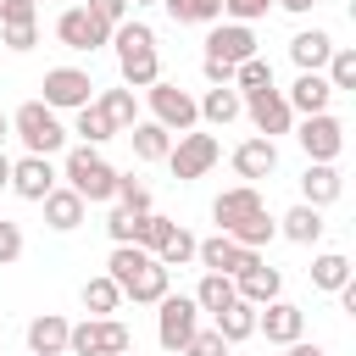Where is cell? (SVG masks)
<instances>
[{
  "label": "cell",
  "mask_w": 356,
  "mask_h": 356,
  "mask_svg": "<svg viewBox=\"0 0 356 356\" xmlns=\"http://www.w3.org/2000/svg\"><path fill=\"white\" fill-rule=\"evenodd\" d=\"M111 44H117V67H122V83L128 89H150L161 78V56H156V33L145 22H117L111 28Z\"/></svg>",
  "instance_id": "cell-1"
},
{
  "label": "cell",
  "mask_w": 356,
  "mask_h": 356,
  "mask_svg": "<svg viewBox=\"0 0 356 356\" xmlns=\"http://www.w3.org/2000/svg\"><path fill=\"white\" fill-rule=\"evenodd\" d=\"M11 128H17V139L28 145V156H50V150H61V145H67V128L56 122V111H50L44 100H28V106H17Z\"/></svg>",
  "instance_id": "cell-2"
},
{
  "label": "cell",
  "mask_w": 356,
  "mask_h": 356,
  "mask_svg": "<svg viewBox=\"0 0 356 356\" xmlns=\"http://www.w3.org/2000/svg\"><path fill=\"white\" fill-rule=\"evenodd\" d=\"M67 189H78L83 200H111V195H117V167L100 161V156L83 145V150L67 156Z\"/></svg>",
  "instance_id": "cell-3"
},
{
  "label": "cell",
  "mask_w": 356,
  "mask_h": 356,
  "mask_svg": "<svg viewBox=\"0 0 356 356\" xmlns=\"http://www.w3.org/2000/svg\"><path fill=\"white\" fill-rule=\"evenodd\" d=\"M67 350H72V356H122V350H128V328H122L117 317L78 323V328H67Z\"/></svg>",
  "instance_id": "cell-4"
},
{
  "label": "cell",
  "mask_w": 356,
  "mask_h": 356,
  "mask_svg": "<svg viewBox=\"0 0 356 356\" xmlns=\"http://www.w3.org/2000/svg\"><path fill=\"white\" fill-rule=\"evenodd\" d=\"M156 306H161V317H156V339H161V350H184L189 334L200 328V323H195V317H200L195 295H161Z\"/></svg>",
  "instance_id": "cell-5"
},
{
  "label": "cell",
  "mask_w": 356,
  "mask_h": 356,
  "mask_svg": "<svg viewBox=\"0 0 356 356\" xmlns=\"http://www.w3.org/2000/svg\"><path fill=\"white\" fill-rule=\"evenodd\" d=\"M39 89H44V106H50V111H78V106L95 100V78L78 72V67H50Z\"/></svg>",
  "instance_id": "cell-6"
},
{
  "label": "cell",
  "mask_w": 356,
  "mask_h": 356,
  "mask_svg": "<svg viewBox=\"0 0 356 356\" xmlns=\"http://www.w3.org/2000/svg\"><path fill=\"white\" fill-rule=\"evenodd\" d=\"M217 156H222V150H217V139H211V134H184V139L167 150V161H172V178H178V184L206 178Z\"/></svg>",
  "instance_id": "cell-7"
},
{
  "label": "cell",
  "mask_w": 356,
  "mask_h": 356,
  "mask_svg": "<svg viewBox=\"0 0 356 356\" xmlns=\"http://www.w3.org/2000/svg\"><path fill=\"white\" fill-rule=\"evenodd\" d=\"M150 111H156V122H161L167 134H172V128H178V134H189V128H195V117H200V111H195V100H189L178 83H161V78L150 83Z\"/></svg>",
  "instance_id": "cell-8"
},
{
  "label": "cell",
  "mask_w": 356,
  "mask_h": 356,
  "mask_svg": "<svg viewBox=\"0 0 356 356\" xmlns=\"http://www.w3.org/2000/svg\"><path fill=\"white\" fill-rule=\"evenodd\" d=\"M295 139H300V150H306L312 161H334V156L345 150V128H339V117H328V111H312Z\"/></svg>",
  "instance_id": "cell-9"
},
{
  "label": "cell",
  "mask_w": 356,
  "mask_h": 356,
  "mask_svg": "<svg viewBox=\"0 0 356 356\" xmlns=\"http://www.w3.org/2000/svg\"><path fill=\"white\" fill-rule=\"evenodd\" d=\"M56 39H61L67 50H95V44L111 39V28H106L100 17H89V6H72V11L56 17Z\"/></svg>",
  "instance_id": "cell-10"
},
{
  "label": "cell",
  "mask_w": 356,
  "mask_h": 356,
  "mask_svg": "<svg viewBox=\"0 0 356 356\" xmlns=\"http://www.w3.org/2000/svg\"><path fill=\"white\" fill-rule=\"evenodd\" d=\"M195 261L206 267V273H245L250 261H256V250H245V245H234L228 234H211V239H195Z\"/></svg>",
  "instance_id": "cell-11"
},
{
  "label": "cell",
  "mask_w": 356,
  "mask_h": 356,
  "mask_svg": "<svg viewBox=\"0 0 356 356\" xmlns=\"http://www.w3.org/2000/svg\"><path fill=\"white\" fill-rule=\"evenodd\" d=\"M245 111H250V122L273 139V134H289V122H295V111H289V100L278 95V89H250L245 95Z\"/></svg>",
  "instance_id": "cell-12"
},
{
  "label": "cell",
  "mask_w": 356,
  "mask_h": 356,
  "mask_svg": "<svg viewBox=\"0 0 356 356\" xmlns=\"http://www.w3.org/2000/svg\"><path fill=\"white\" fill-rule=\"evenodd\" d=\"M256 328H261L273 345H289V339H300L306 312H300V306H289V300H267V306H256Z\"/></svg>",
  "instance_id": "cell-13"
},
{
  "label": "cell",
  "mask_w": 356,
  "mask_h": 356,
  "mask_svg": "<svg viewBox=\"0 0 356 356\" xmlns=\"http://www.w3.org/2000/svg\"><path fill=\"white\" fill-rule=\"evenodd\" d=\"M206 56H211V61H228V67H239V61H250V56H256V33H250L245 22L211 28V39H206Z\"/></svg>",
  "instance_id": "cell-14"
},
{
  "label": "cell",
  "mask_w": 356,
  "mask_h": 356,
  "mask_svg": "<svg viewBox=\"0 0 356 356\" xmlns=\"http://www.w3.org/2000/svg\"><path fill=\"white\" fill-rule=\"evenodd\" d=\"M11 189H17L22 200H44V195L56 189L50 156H22V161H11Z\"/></svg>",
  "instance_id": "cell-15"
},
{
  "label": "cell",
  "mask_w": 356,
  "mask_h": 356,
  "mask_svg": "<svg viewBox=\"0 0 356 356\" xmlns=\"http://www.w3.org/2000/svg\"><path fill=\"white\" fill-rule=\"evenodd\" d=\"M278 284H284V278H278V267H267L261 256H256L245 273H234V295H239V300H250V306L278 300Z\"/></svg>",
  "instance_id": "cell-16"
},
{
  "label": "cell",
  "mask_w": 356,
  "mask_h": 356,
  "mask_svg": "<svg viewBox=\"0 0 356 356\" xmlns=\"http://www.w3.org/2000/svg\"><path fill=\"white\" fill-rule=\"evenodd\" d=\"M250 211H261V195H256V184H239V189H222L217 200H211V217H217V228L228 234L239 217H250Z\"/></svg>",
  "instance_id": "cell-17"
},
{
  "label": "cell",
  "mask_w": 356,
  "mask_h": 356,
  "mask_svg": "<svg viewBox=\"0 0 356 356\" xmlns=\"http://www.w3.org/2000/svg\"><path fill=\"white\" fill-rule=\"evenodd\" d=\"M284 100H289V111H306V117H312V111H328L334 83H328L323 72H300V78H295V89H289Z\"/></svg>",
  "instance_id": "cell-18"
},
{
  "label": "cell",
  "mask_w": 356,
  "mask_h": 356,
  "mask_svg": "<svg viewBox=\"0 0 356 356\" xmlns=\"http://www.w3.org/2000/svg\"><path fill=\"white\" fill-rule=\"evenodd\" d=\"M67 328H72V323L56 317V312L33 317V323H28V350H33V356H61V350H67Z\"/></svg>",
  "instance_id": "cell-19"
},
{
  "label": "cell",
  "mask_w": 356,
  "mask_h": 356,
  "mask_svg": "<svg viewBox=\"0 0 356 356\" xmlns=\"http://www.w3.org/2000/svg\"><path fill=\"white\" fill-rule=\"evenodd\" d=\"M195 111H200L206 122H217V128H222V122H234V117L245 111V100H239V89H234V83H211V89H206V100H195Z\"/></svg>",
  "instance_id": "cell-20"
},
{
  "label": "cell",
  "mask_w": 356,
  "mask_h": 356,
  "mask_svg": "<svg viewBox=\"0 0 356 356\" xmlns=\"http://www.w3.org/2000/svg\"><path fill=\"white\" fill-rule=\"evenodd\" d=\"M234 167H239V178H267V172L278 167L273 139H267V134H261V139H245V145L234 150Z\"/></svg>",
  "instance_id": "cell-21"
},
{
  "label": "cell",
  "mask_w": 356,
  "mask_h": 356,
  "mask_svg": "<svg viewBox=\"0 0 356 356\" xmlns=\"http://www.w3.org/2000/svg\"><path fill=\"white\" fill-rule=\"evenodd\" d=\"M339 172H334V161H312L306 167V178H300V195H306V206H328V200H339Z\"/></svg>",
  "instance_id": "cell-22"
},
{
  "label": "cell",
  "mask_w": 356,
  "mask_h": 356,
  "mask_svg": "<svg viewBox=\"0 0 356 356\" xmlns=\"http://www.w3.org/2000/svg\"><path fill=\"white\" fill-rule=\"evenodd\" d=\"M167 273H172V267H161V261L150 256L139 273H128V278H122V295H134V300H150V306H156V300L167 295Z\"/></svg>",
  "instance_id": "cell-23"
},
{
  "label": "cell",
  "mask_w": 356,
  "mask_h": 356,
  "mask_svg": "<svg viewBox=\"0 0 356 356\" xmlns=\"http://www.w3.org/2000/svg\"><path fill=\"white\" fill-rule=\"evenodd\" d=\"M211 317H217V334H222L228 345H239V339H250V334H256V306H250V300H239V295H234L222 312H211Z\"/></svg>",
  "instance_id": "cell-24"
},
{
  "label": "cell",
  "mask_w": 356,
  "mask_h": 356,
  "mask_svg": "<svg viewBox=\"0 0 356 356\" xmlns=\"http://www.w3.org/2000/svg\"><path fill=\"white\" fill-rule=\"evenodd\" d=\"M289 56H295V67H300V72H317V67L334 56V39H328L323 28H312V33H295V39H289Z\"/></svg>",
  "instance_id": "cell-25"
},
{
  "label": "cell",
  "mask_w": 356,
  "mask_h": 356,
  "mask_svg": "<svg viewBox=\"0 0 356 356\" xmlns=\"http://www.w3.org/2000/svg\"><path fill=\"white\" fill-rule=\"evenodd\" d=\"M44 222L61 228V234L78 228V222H83V195H78V189H50V195H44Z\"/></svg>",
  "instance_id": "cell-26"
},
{
  "label": "cell",
  "mask_w": 356,
  "mask_h": 356,
  "mask_svg": "<svg viewBox=\"0 0 356 356\" xmlns=\"http://www.w3.org/2000/svg\"><path fill=\"white\" fill-rule=\"evenodd\" d=\"M278 222H284V234H289L295 245H317V239H323V206H306V200H300V206L284 211Z\"/></svg>",
  "instance_id": "cell-27"
},
{
  "label": "cell",
  "mask_w": 356,
  "mask_h": 356,
  "mask_svg": "<svg viewBox=\"0 0 356 356\" xmlns=\"http://www.w3.org/2000/svg\"><path fill=\"white\" fill-rule=\"evenodd\" d=\"M273 234H278V222L267 217V206H261V211H250V217H239V222L228 228V239H234V245H245V250H261Z\"/></svg>",
  "instance_id": "cell-28"
},
{
  "label": "cell",
  "mask_w": 356,
  "mask_h": 356,
  "mask_svg": "<svg viewBox=\"0 0 356 356\" xmlns=\"http://www.w3.org/2000/svg\"><path fill=\"white\" fill-rule=\"evenodd\" d=\"M128 139H134V156H139V161H161V156L172 150V139H167V128H161V122H134V134H128Z\"/></svg>",
  "instance_id": "cell-29"
},
{
  "label": "cell",
  "mask_w": 356,
  "mask_h": 356,
  "mask_svg": "<svg viewBox=\"0 0 356 356\" xmlns=\"http://www.w3.org/2000/svg\"><path fill=\"white\" fill-rule=\"evenodd\" d=\"M228 300H234V278H228V273H206L200 289H195V306H200V312H222Z\"/></svg>",
  "instance_id": "cell-30"
},
{
  "label": "cell",
  "mask_w": 356,
  "mask_h": 356,
  "mask_svg": "<svg viewBox=\"0 0 356 356\" xmlns=\"http://www.w3.org/2000/svg\"><path fill=\"white\" fill-rule=\"evenodd\" d=\"M72 134H83L89 145H100V139H111V134H117V122L89 100V106H78V128H72Z\"/></svg>",
  "instance_id": "cell-31"
},
{
  "label": "cell",
  "mask_w": 356,
  "mask_h": 356,
  "mask_svg": "<svg viewBox=\"0 0 356 356\" xmlns=\"http://www.w3.org/2000/svg\"><path fill=\"white\" fill-rule=\"evenodd\" d=\"M156 261H161V267H184V261H195V234H184V228L172 222V234L161 239V250H156Z\"/></svg>",
  "instance_id": "cell-32"
},
{
  "label": "cell",
  "mask_w": 356,
  "mask_h": 356,
  "mask_svg": "<svg viewBox=\"0 0 356 356\" xmlns=\"http://www.w3.org/2000/svg\"><path fill=\"white\" fill-rule=\"evenodd\" d=\"M312 284H317V289H339V284H350V261L334 256V250L317 256V261H312Z\"/></svg>",
  "instance_id": "cell-33"
},
{
  "label": "cell",
  "mask_w": 356,
  "mask_h": 356,
  "mask_svg": "<svg viewBox=\"0 0 356 356\" xmlns=\"http://www.w3.org/2000/svg\"><path fill=\"white\" fill-rule=\"evenodd\" d=\"M167 234H172V222H167V217H156V211H139V228H134V245H139V250H150V256H156Z\"/></svg>",
  "instance_id": "cell-34"
},
{
  "label": "cell",
  "mask_w": 356,
  "mask_h": 356,
  "mask_svg": "<svg viewBox=\"0 0 356 356\" xmlns=\"http://www.w3.org/2000/svg\"><path fill=\"white\" fill-rule=\"evenodd\" d=\"M234 89H245V95H250V89H273V67H267L261 56L239 61V67H234Z\"/></svg>",
  "instance_id": "cell-35"
},
{
  "label": "cell",
  "mask_w": 356,
  "mask_h": 356,
  "mask_svg": "<svg viewBox=\"0 0 356 356\" xmlns=\"http://www.w3.org/2000/svg\"><path fill=\"white\" fill-rule=\"evenodd\" d=\"M95 106H100V111H106L117 128H134V89H106Z\"/></svg>",
  "instance_id": "cell-36"
},
{
  "label": "cell",
  "mask_w": 356,
  "mask_h": 356,
  "mask_svg": "<svg viewBox=\"0 0 356 356\" xmlns=\"http://www.w3.org/2000/svg\"><path fill=\"white\" fill-rule=\"evenodd\" d=\"M117 300H122V289H117L111 278H89V284H83V306H89V312H117Z\"/></svg>",
  "instance_id": "cell-37"
},
{
  "label": "cell",
  "mask_w": 356,
  "mask_h": 356,
  "mask_svg": "<svg viewBox=\"0 0 356 356\" xmlns=\"http://www.w3.org/2000/svg\"><path fill=\"white\" fill-rule=\"evenodd\" d=\"M323 67H328V83H334V89H350V83H356V50H334Z\"/></svg>",
  "instance_id": "cell-38"
},
{
  "label": "cell",
  "mask_w": 356,
  "mask_h": 356,
  "mask_svg": "<svg viewBox=\"0 0 356 356\" xmlns=\"http://www.w3.org/2000/svg\"><path fill=\"white\" fill-rule=\"evenodd\" d=\"M117 200H122V211H134V217L150 211V189H145L139 178H122V172H117Z\"/></svg>",
  "instance_id": "cell-39"
},
{
  "label": "cell",
  "mask_w": 356,
  "mask_h": 356,
  "mask_svg": "<svg viewBox=\"0 0 356 356\" xmlns=\"http://www.w3.org/2000/svg\"><path fill=\"white\" fill-rule=\"evenodd\" d=\"M33 0H0V28H33Z\"/></svg>",
  "instance_id": "cell-40"
},
{
  "label": "cell",
  "mask_w": 356,
  "mask_h": 356,
  "mask_svg": "<svg viewBox=\"0 0 356 356\" xmlns=\"http://www.w3.org/2000/svg\"><path fill=\"white\" fill-rule=\"evenodd\" d=\"M184 356H228V339H222L217 328H211V334H200V328H195V334H189V345H184Z\"/></svg>",
  "instance_id": "cell-41"
},
{
  "label": "cell",
  "mask_w": 356,
  "mask_h": 356,
  "mask_svg": "<svg viewBox=\"0 0 356 356\" xmlns=\"http://www.w3.org/2000/svg\"><path fill=\"white\" fill-rule=\"evenodd\" d=\"M106 228H111V239H117V245H134V228H139V217H134V211H122V206H117V211H111V217H106Z\"/></svg>",
  "instance_id": "cell-42"
},
{
  "label": "cell",
  "mask_w": 356,
  "mask_h": 356,
  "mask_svg": "<svg viewBox=\"0 0 356 356\" xmlns=\"http://www.w3.org/2000/svg\"><path fill=\"white\" fill-rule=\"evenodd\" d=\"M89 17H100L106 28H117L128 17V0H89Z\"/></svg>",
  "instance_id": "cell-43"
},
{
  "label": "cell",
  "mask_w": 356,
  "mask_h": 356,
  "mask_svg": "<svg viewBox=\"0 0 356 356\" xmlns=\"http://www.w3.org/2000/svg\"><path fill=\"white\" fill-rule=\"evenodd\" d=\"M17 256H22V228L17 222H0V267L17 261Z\"/></svg>",
  "instance_id": "cell-44"
},
{
  "label": "cell",
  "mask_w": 356,
  "mask_h": 356,
  "mask_svg": "<svg viewBox=\"0 0 356 356\" xmlns=\"http://www.w3.org/2000/svg\"><path fill=\"white\" fill-rule=\"evenodd\" d=\"M222 0H184V22H217Z\"/></svg>",
  "instance_id": "cell-45"
},
{
  "label": "cell",
  "mask_w": 356,
  "mask_h": 356,
  "mask_svg": "<svg viewBox=\"0 0 356 356\" xmlns=\"http://www.w3.org/2000/svg\"><path fill=\"white\" fill-rule=\"evenodd\" d=\"M222 11L234 22H256V17H267V0H222Z\"/></svg>",
  "instance_id": "cell-46"
},
{
  "label": "cell",
  "mask_w": 356,
  "mask_h": 356,
  "mask_svg": "<svg viewBox=\"0 0 356 356\" xmlns=\"http://www.w3.org/2000/svg\"><path fill=\"white\" fill-rule=\"evenodd\" d=\"M33 39H39L33 28H6V44H11V50H33Z\"/></svg>",
  "instance_id": "cell-47"
},
{
  "label": "cell",
  "mask_w": 356,
  "mask_h": 356,
  "mask_svg": "<svg viewBox=\"0 0 356 356\" xmlns=\"http://www.w3.org/2000/svg\"><path fill=\"white\" fill-rule=\"evenodd\" d=\"M206 78H211V83H234V67H228V61H211V56H206Z\"/></svg>",
  "instance_id": "cell-48"
},
{
  "label": "cell",
  "mask_w": 356,
  "mask_h": 356,
  "mask_svg": "<svg viewBox=\"0 0 356 356\" xmlns=\"http://www.w3.org/2000/svg\"><path fill=\"white\" fill-rule=\"evenodd\" d=\"M284 356H328V350H323V345H306V339H289Z\"/></svg>",
  "instance_id": "cell-49"
},
{
  "label": "cell",
  "mask_w": 356,
  "mask_h": 356,
  "mask_svg": "<svg viewBox=\"0 0 356 356\" xmlns=\"http://www.w3.org/2000/svg\"><path fill=\"white\" fill-rule=\"evenodd\" d=\"M278 6H284V11H312L317 0H278Z\"/></svg>",
  "instance_id": "cell-50"
},
{
  "label": "cell",
  "mask_w": 356,
  "mask_h": 356,
  "mask_svg": "<svg viewBox=\"0 0 356 356\" xmlns=\"http://www.w3.org/2000/svg\"><path fill=\"white\" fill-rule=\"evenodd\" d=\"M6 184H11V161L0 156V189H6Z\"/></svg>",
  "instance_id": "cell-51"
},
{
  "label": "cell",
  "mask_w": 356,
  "mask_h": 356,
  "mask_svg": "<svg viewBox=\"0 0 356 356\" xmlns=\"http://www.w3.org/2000/svg\"><path fill=\"white\" fill-rule=\"evenodd\" d=\"M0 139H6V117H0Z\"/></svg>",
  "instance_id": "cell-52"
},
{
  "label": "cell",
  "mask_w": 356,
  "mask_h": 356,
  "mask_svg": "<svg viewBox=\"0 0 356 356\" xmlns=\"http://www.w3.org/2000/svg\"><path fill=\"white\" fill-rule=\"evenodd\" d=\"M134 6H150V0H134Z\"/></svg>",
  "instance_id": "cell-53"
},
{
  "label": "cell",
  "mask_w": 356,
  "mask_h": 356,
  "mask_svg": "<svg viewBox=\"0 0 356 356\" xmlns=\"http://www.w3.org/2000/svg\"><path fill=\"white\" fill-rule=\"evenodd\" d=\"M33 6H39V0H33Z\"/></svg>",
  "instance_id": "cell-54"
}]
</instances>
